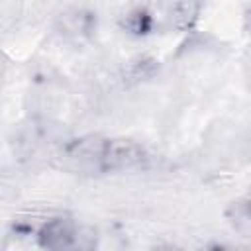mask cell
I'll use <instances>...</instances> for the list:
<instances>
[{
  "label": "cell",
  "mask_w": 251,
  "mask_h": 251,
  "mask_svg": "<svg viewBox=\"0 0 251 251\" xmlns=\"http://www.w3.org/2000/svg\"><path fill=\"white\" fill-rule=\"evenodd\" d=\"M78 241V229L71 218H51L37 229V245L41 249H69Z\"/></svg>",
  "instance_id": "cell-3"
},
{
  "label": "cell",
  "mask_w": 251,
  "mask_h": 251,
  "mask_svg": "<svg viewBox=\"0 0 251 251\" xmlns=\"http://www.w3.org/2000/svg\"><path fill=\"white\" fill-rule=\"evenodd\" d=\"M202 12V0H173L169 6V22L178 31H190Z\"/></svg>",
  "instance_id": "cell-5"
},
{
  "label": "cell",
  "mask_w": 251,
  "mask_h": 251,
  "mask_svg": "<svg viewBox=\"0 0 251 251\" xmlns=\"http://www.w3.org/2000/svg\"><path fill=\"white\" fill-rule=\"evenodd\" d=\"M245 27H247V31L251 33V6H249L247 12H245Z\"/></svg>",
  "instance_id": "cell-9"
},
{
  "label": "cell",
  "mask_w": 251,
  "mask_h": 251,
  "mask_svg": "<svg viewBox=\"0 0 251 251\" xmlns=\"http://www.w3.org/2000/svg\"><path fill=\"white\" fill-rule=\"evenodd\" d=\"M104 139L100 135H84L67 141L57 153L61 167L73 173H100Z\"/></svg>",
  "instance_id": "cell-1"
},
{
  "label": "cell",
  "mask_w": 251,
  "mask_h": 251,
  "mask_svg": "<svg viewBox=\"0 0 251 251\" xmlns=\"http://www.w3.org/2000/svg\"><path fill=\"white\" fill-rule=\"evenodd\" d=\"M145 161H147V151L141 143L127 137H106L100 159V173L129 171L141 167Z\"/></svg>",
  "instance_id": "cell-2"
},
{
  "label": "cell",
  "mask_w": 251,
  "mask_h": 251,
  "mask_svg": "<svg viewBox=\"0 0 251 251\" xmlns=\"http://www.w3.org/2000/svg\"><path fill=\"white\" fill-rule=\"evenodd\" d=\"M153 24H155V20H153L151 12L145 10V8H133V10H129L127 14H124V18L120 20V27H122L126 33L137 35V37L151 33Z\"/></svg>",
  "instance_id": "cell-7"
},
{
  "label": "cell",
  "mask_w": 251,
  "mask_h": 251,
  "mask_svg": "<svg viewBox=\"0 0 251 251\" xmlns=\"http://www.w3.org/2000/svg\"><path fill=\"white\" fill-rule=\"evenodd\" d=\"M157 73H159V61L155 57L137 55L126 63V67L122 71V78H124V84L135 86V84H141V82L155 78Z\"/></svg>",
  "instance_id": "cell-4"
},
{
  "label": "cell",
  "mask_w": 251,
  "mask_h": 251,
  "mask_svg": "<svg viewBox=\"0 0 251 251\" xmlns=\"http://www.w3.org/2000/svg\"><path fill=\"white\" fill-rule=\"evenodd\" d=\"M226 218L237 229H251V194L233 200L226 210Z\"/></svg>",
  "instance_id": "cell-8"
},
{
  "label": "cell",
  "mask_w": 251,
  "mask_h": 251,
  "mask_svg": "<svg viewBox=\"0 0 251 251\" xmlns=\"http://www.w3.org/2000/svg\"><path fill=\"white\" fill-rule=\"evenodd\" d=\"M61 29L73 37H86L96 29V16L88 10H71L61 18Z\"/></svg>",
  "instance_id": "cell-6"
}]
</instances>
